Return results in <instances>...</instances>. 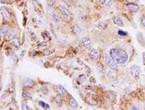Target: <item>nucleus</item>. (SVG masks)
<instances>
[{
	"instance_id": "f257e3e1",
	"label": "nucleus",
	"mask_w": 145,
	"mask_h": 110,
	"mask_svg": "<svg viewBox=\"0 0 145 110\" xmlns=\"http://www.w3.org/2000/svg\"><path fill=\"white\" fill-rule=\"evenodd\" d=\"M110 56L113 59V61L117 64H125L128 58L127 52L120 48H113L110 51Z\"/></svg>"
},
{
	"instance_id": "f03ea898",
	"label": "nucleus",
	"mask_w": 145,
	"mask_h": 110,
	"mask_svg": "<svg viewBox=\"0 0 145 110\" xmlns=\"http://www.w3.org/2000/svg\"><path fill=\"white\" fill-rule=\"evenodd\" d=\"M105 63L107 65V66L110 69H116L118 68L117 64L114 61L113 59L111 58V56L107 53L105 54Z\"/></svg>"
},
{
	"instance_id": "7ed1b4c3",
	"label": "nucleus",
	"mask_w": 145,
	"mask_h": 110,
	"mask_svg": "<svg viewBox=\"0 0 145 110\" xmlns=\"http://www.w3.org/2000/svg\"><path fill=\"white\" fill-rule=\"evenodd\" d=\"M131 73L133 77H137L140 74V67L139 66L133 65L131 67Z\"/></svg>"
},
{
	"instance_id": "20e7f679",
	"label": "nucleus",
	"mask_w": 145,
	"mask_h": 110,
	"mask_svg": "<svg viewBox=\"0 0 145 110\" xmlns=\"http://www.w3.org/2000/svg\"><path fill=\"white\" fill-rule=\"evenodd\" d=\"M126 7L128 8V10L131 12L133 13H136L138 12L139 10V7L138 5H136L134 3H131V4H128L126 5Z\"/></svg>"
},
{
	"instance_id": "39448f33",
	"label": "nucleus",
	"mask_w": 145,
	"mask_h": 110,
	"mask_svg": "<svg viewBox=\"0 0 145 110\" xmlns=\"http://www.w3.org/2000/svg\"><path fill=\"white\" fill-rule=\"evenodd\" d=\"M82 43L83 45L85 46L86 48H88V49L91 48V47H92V45H93V44H92L91 39H89L88 37H83Z\"/></svg>"
},
{
	"instance_id": "423d86ee",
	"label": "nucleus",
	"mask_w": 145,
	"mask_h": 110,
	"mask_svg": "<svg viewBox=\"0 0 145 110\" xmlns=\"http://www.w3.org/2000/svg\"><path fill=\"white\" fill-rule=\"evenodd\" d=\"M57 91L60 95H61L62 96L65 97L66 96H68V91H66L62 85H57Z\"/></svg>"
},
{
	"instance_id": "0eeeda50",
	"label": "nucleus",
	"mask_w": 145,
	"mask_h": 110,
	"mask_svg": "<svg viewBox=\"0 0 145 110\" xmlns=\"http://www.w3.org/2000/svg\"><path fill=\"white\" fill-rule=\"evenodd\" d=\"M89 56L91 59H93L94 61H97L99 58V52L96 49H92L89 53Z\"/></svg>"
},
{
	"instance_id": "6e6552de",
	"label": "nucleus",
	"mask_w": 145,
	"mask_h": 110,
	"mask_svg": "<svg viewBox=\"0 0 145 110\" xmlns=\"http://www.w3.org/2000/svg\"><path fill=\"white\" fill-rule=\"evenodd\" d=\"M9 30V25L5 24V25H3L1 28V31H0V35H1V37H4L6 35V34Z\"/></svg>"
},
{
	"instance_id": "1a4fd4ad",
	"label": "nucleus",
	"mask_w": 145,
	"mask_h": 110,
	"mask_svg": "<svg viewBox=\"0 0 145 110\" xmlns=\"http://www.w3.org/2000/svg\"><path fill=\"white\" fill-rule=\"evenodd\" d=\"M85 101L88 104L91 105V106H96V105L97 104V102L95 101L94 99L92 98L91 97H90V96L86 98H85Z\"/></svg>"
},
{
	"instance_id": "9d476101",
	"label": "nucleus",
	"mask_w": 145,
	"mask_h": 110,
	"mask_svg": "<svg viewBox=\"0 0 145 110\" xmlns=\"http://www.w3.org/2000/svg\"><path fill=\"white\" fill-rule=\"evenodd\" d=\"M73 33H74L76 35L79 36V35L81 34V29L80 26H78V25L75 24L74 26H73Z\"/></svg>"
},
{
	"instance_id": "9b49d317",
	"label": "nucleus",
	"mask_w": 145,
	"mask_h": 110,
	"mask_svg": "<svg viewBox=\"0 0 145 110\" xmlns=\"http://www.w3.org/2000/svg\"><path fill=\"white\" fill-rule=\"evenodd\" d=\"M1 13H2L3 17H4V18L5 20H9L10 18V13H8L5 8H3V7L1 8Z\"/></svg>"
},
{
	"instance_id": "f8f14e48",
	"label": "nucleus",
	"mask_w": 145,
	"mask_h": 110,
	"mask_svg": "<svg viewBox=\"0 0 145 110\" xmlns=\"http://www.w3.org/2000/svg\"><path fill=\"white\" fill-rule=\"evenodd\" d=\"M34 85V81L32 80L31 79H28L25 80V82H23V85L25 87H33Z\"/></svg>"
},
{
	"instance_id": "ddd939ff",
	"label": "nucleus",
	"mask_w": 145,
	"mask_h": 110,
	"mask_svg": "<svg viewBox=\"0 0 145 110\" xmlns=\"http://www.w3.org/2000/svg\"><path fill=\"white\" fill-rule=\"evenodd\" d=\"M60 13H61V15H63L65 18H67V19H69L70 18L69 13H68V10H67L66 9H65V8H62V9L60 10Z\"/></svg>"
},
{
	"instance_id": "4468645a",
	"label": "nucleus",
	"mask_w": 145,
	"mask_h": 110,
	"mask_svg": "<svg viewBox=\"0 0 145 110\" xmlns=\"http://www.w3.org/2000/svg\"><path fill=\"white\" fill-rule=\"evenodd\" d=\"M69 104L70 106H72L73 108H76L78 106V103H77L76 100L73 97H71L69 99Z\"/></svg>"
},
{
	"instance_id": "2eb2a0df",
	"label": "nucleus",
	"mask_w": 145,
	"mask_h": 110,
	"mask_svg": "<svg viewBox=\"0 0 145 110\" xmlns=\"http://www.w3.org/2000/svg\"><path fill=\"white\" fill-rule=\"evenodd\" d=\"M113 22L115 24H116L117 26H123V21L121 20L120 18H119L118 17H114L113 18Z\"/></svg>"
},
{
	"instance_id": "dca6fc26",
	"label": "nucleus",
	"mask_w": 145,
	"mask_h": 110,
	"mask_svg": "<svg viewBox=\"0 0 145 110\" xmlns=\"http://www.w3.org/2000/svg\"><path fill=\"white\" fill-rule=\"evenodd\" d=\"M50 16L52 17V18L54 20L56 23H60V18L57 16V14H55V13H51Z\"/></svg>"
},
{
	"instance_id": "f3484780",
	"label": "nucleus",
	"mask_w": 145,
	"mask_h": 110,
	"mask_svg": "<svg viewBox=\"0 0 145 110\" xmlns=\"http://www.w3.org/2000/svg\"><path fill=\"white\" fill-rule=\"evenodd\" d=\"M10 44H13V46H14L15 48H18V47H19L20 43L19 41H18V39H13V40H11V41L10 42Z\"/></svg>"
},
{
	"instance_id": "a211bd4d",
	"label": "nucleus",
	"mask_w": 145,
	"mask_h": 110,
	"mask_svg": "<svg viewBox=\"0 0 145 110\" xmlns=\"http://www.w3.org/2000/svg\"><path fill=\"white\" fill-rule=\"evenodd\" d=\"M62 6H63V8L66 9L67 10H69V11L72 10V7L70 5V4L65 2H63V3H62Z\"/></svg>"
},
{
	"instance_id": "6ab92c4d",
	"label": "nucleus",
	"mask_w": 145,
	"mask_h": 110,
	"mask_svg": "<svg viewBox=\"0 0 145 110\" xmlns=\"http://www.w3.org/2000/svg\"><path fill=\"white\" fill-rule=\"evenodd\" d=\"M38 104H39V106H41L42 108H44V109H48L50 108V105L48 104H46V103H45V102H44V101H39Z\"/></svg>"
},
{
	"instance_id": "aec40b11",
	"label": "nucleus",
	"mask_w": 145,
	"mask_h": 110,
	"mask_svg": "<svg viewBox=\"0 0 145 110\" xmlns=\"http://www.w3.org/2000/svg\"><path fill=\"white\" fill-rule=\"evenodd\" d=\"M86 93H88L90 96H97V93H96V91L90 89V88H86Z\"/></svg>"
},
{
	"instance_id": "412c9836",
	"label": "nucleus",
	"mask_w": 145,
	"mask_h": 110,
	"mask_svg": "<svg viewBox=\"0 0 145 110\" xmlns=\"http://www.w3.org/2000/svg\"><path fill=\"white\" fill-rule=\"evenodd\" d=\"M113 1L112 0H105V2H104V5L107 7H111L113 6Z\"/></svg>"
},
{
	"instance_id": "4be33fe9",
	"label": "nucleus",
	"mask_w": 145,
	"mask_h": 110,
	"mask_svg": "<svg viewBox=\"0 0 145 110\" xmlns=\"http://www.w3.org/2000/svg\"><path fill=\"white\" fill-rule=\"evenodd\" d=\"M96 69H97L99 71H100V72H102V73H104V72H105L104 66H103V65L102 64H100L97 65V66H96Z\"/></svg>"
},
{
	"instance_id": "5701e85b",
	"label": "nucleus",
	"mask_w": 145,
	"mask_h": 110,
	"mask_svg": "<svg viewBox=\"0 0 145 110\" xmlns=\"http://www.w3.org/2000/svg\"><path fill=\"white\" fill-rule=\"evenodd\" d=\"M107 76L110 78H112V79H115V73H114V71H112V70H110V71L107 72Z\"/></svg>"
},
{
	"instance_id": "b1692460",
	"label": "nucleus",
	"mask_w": 145,
	"mask_h": 110,
	"mask_svg": "<svg viewBox=\"0 0 145 110\" xmlns=\"http://www.w3.org/2000/svg\"><path fill=\"white\" fill-rule=\"evenodd\" d=\"M15 34V33H14V31H10L8 32V34H7V39H13V37H14V35Z\"/></svg>"
},
{
	"instance_id": "393cba45",
	"label": "nucleus",
	"mask_w": 145,
	"mask_h": 110,
	"mask_svg": "<svg viewBox=\"0 0 145 110\" xmlns=\"http://www.w3.org/2000/svg\"><path fill=\"white\" fill-rule=\"evenodd\" d=\"M86 80V77L82 74V75H80L78 77V82H84Z\"/></svg>"
},
{
	"instance_id": "a878e982",
	"label": "nucleus",
	"mask_w": 145,
	"mask_h": 110,
	"mask_svg": "<svg viewBox=\"0 0 145 110\" xmlns=\"http://www.w3.org/2000/svg\"><path fill=\"white\" fill-rule=\"evenodd\" d=\"M61 95H60V96H57V97H56V101H57V103L59 105H61L62 104V98H61Z\"/></svg>"
},
{
	"instance_id": "bb28decb",
	"label": "nucleus",
	"mask_w": 145,
	"mask_h": 110,
	"mask_svg": "<svg viewBox=\"0 0 145 110\" xmlns=\"http://www.w3.org/2000/svg\"><path fill=\"white\" fill-rule=\"evenodd\" d=\"M46 46H47V43L45 42H42L39 43L37 47H38V48H40V47H46Z\"/></svg>"
},
{
	"instance_id": "cd10ccee",
	"label": "nucleus",
	"mask_w": 145,
	"mask_h": 110,
	"mask_svg": "<svg viewBox=\"0 0 145 110\" xmlns=\"http://www.w3.org/2000/svg\"><path fill=\"white\" fill-rule=\"evenodd\" d=\"M22 96H23V98H24V99H28L29 98V95L26 93V92H25V91H23V93H22Z\"/></svg>"
},
{
	"instance_id": "c85d7f7f",
	"label": "nucleus",
	"mask_w": 145,
	"mask_h": 110,
	"mask_svg": "<svg viewBox=\"0 0 145 110\" xmlns=\"http://www.w3.org/2000/svg\"><path fill=\"white\" fill-rule=\"evenodd\" d=\"M118 34L119 35H120V36H126V35L128 34V33L126 32H123V31H122V30H118Z\"/></svg>"
},
{
	"instance_id": "c756f323",
	"label": "nucleus",
	"mask_w": 145,
	"mask_h": 110,
	"mask_svg": "<svg viewBox=\"0 0 145 110\" xmlns=\"http://www.w3.org/2000/svg\"><path fill=\"white\" fill-rule=\"evenodd\" d=\"M22 109L23 110H29L30 109V108H29V106H28V105H26L25 104H22Z\"/></svg>"
},
{
	"instance_id": "7c9ffc66",
	"label": "nucleus",
	"mask_w": 145,
	"mask_h": 110,
	"mask_svg": "<svg viewBox=\"0 0 145 110\" xmlns=\"http://www.w3.org/2000/svg\"><path fill=\"white\" fill-rule=\"evenodd\" d=\"M42 92H43L44 94L46 95V94L48 93V88H47L46 87H44V88H42Z\"/></svg>"
},
{
	"instance_id": "2f4dec72",
	"label": "nucleus",
	"mask_w": 145,
	"mask_h": 110,
	"mask_svg": "<svg viewBox=\"0 0 145 110\" xmlns=\"http://www.w3.org/2000/svg\"><path fill=\"white\" fill-rule=\"evenodd\" d=\"M141 24L145 27V16H143L141 18Z\"/></svg>"
},
{
	"instance_id": "473e14b6",
	"label": "nucleus",
	"mask_w": 145,
	"mask_h": 110,
	"mask_svg": "<svg viewBox=\"0 0 145 110\" xmlns=\"http://www.w3.org/2000/svg\"><path fill=\"white\" fill-rule=\"evenodd\" d=\"M104 22H100V23H98V26L100 27V28H102V27H105V26H104Z\"/></svg>"
},
{
	"instance_id": "72a5a7b5",
	"label": "nucleus",
	"mask_w": 145,
	"mask_h": 110,
	"mask_svg": "<svg viewBox=\"0 0 145 110\" xmlns=\"http://www.w3.org/2000/svg\"><path fill=\"white\" fill-rule=\"evenodd\" d=\"M131 109L132 110H137L139 109L137 106H131Z\"/></svg>"
},
{
	"instance_id": "f704fd0d",
	"label": "nucleus",
	"mask_w": 145,
	"mask_h": 110,
	"mask_svg": "<svg viewBox=\"0 0 145 110\" xmlns=\"http://www.w3.org/2000/svg\"><path fill=\"white\" fill-rule=\"evenodd\" d=\"M127 2H131V3H135V2H136L138 0H126Z\"/></svg>"
},
{
	"instance_id": "c9c22d12",
	"label": "nucleus",
	"mask_w": 145,
	"mask_h": 110,
	"mask_svg": "<svg viewBox=\"0 0 145 110\" xmlns=\"http://www.w3.org/2000/svg\"><path fill=\"white\" fill-rule=\"evenodd\" d=\"M100 101L101 103H105V98H104V97L100 98Z\"/></svg>"
},
{
	"instance_id": "e433bc0d",
	"label": "nucleus",
	"mask_w": 145,
	"mask_h": 110,
	"mask_svg": "<svg viewBox=\"0 0 145 110\" xmlns=\"http://www.w3.org/2000/svg\"><path fill=\"white\" fill-rule=\"evenodd\" d=\"M99 2H100V4H102V5H104L105 0H99Z\"/></svg>"
},
{
	"instance_id": "4c0bfd02",
	"label": "nucleus",
	"mask_w": 145,
	"mask_h": 110,
	"mask_svg": "<svg viewBox=\"0 0 145 110\" xmlns=\"http://www.w3.org/2000/svg\"><path fill=\"white\" fill-rule=\"evenodd\" d=\"M142 56H143V60H144V62L145 64V52H143Z\"/></svg>"
},
{
	"instance_id": "58836bf2",
	"label": "nucleus",
	"mask_w": 145,
	"mask_h": 110,
	"mask_svg": "<svg viewBox=\"0 0 145 110\" xmlns=\"http://www.w3.org/2000/svg\"><path fill=\"white\" fill-rule=\"evenodd\" d=\"M144 109H145V105H144Z\"/></svg>"
}]
</instances>
